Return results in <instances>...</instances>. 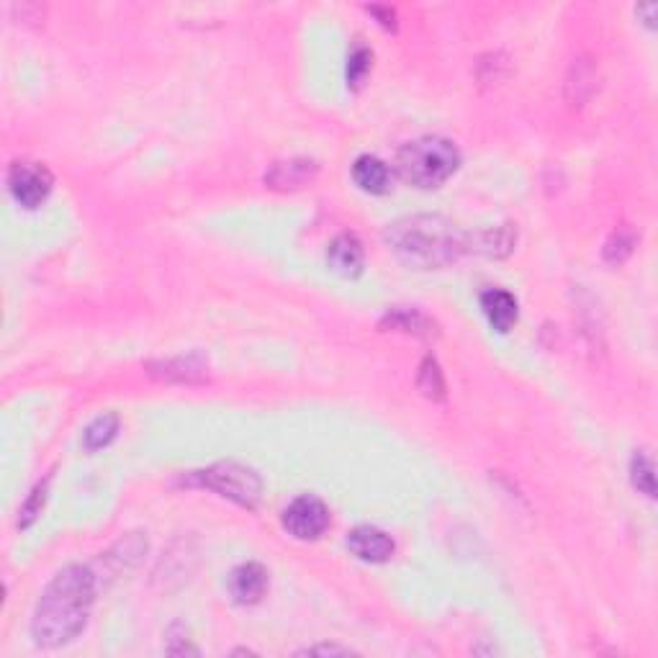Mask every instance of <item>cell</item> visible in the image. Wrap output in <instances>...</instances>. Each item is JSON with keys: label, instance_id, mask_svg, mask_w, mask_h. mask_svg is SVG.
<instances>
[{"label": "cell", "instance_id": "16", "mask_svg": "<svg viewBox=\"0 0 658 658\" xmlns=\"http://www.w3.org/2000/svg\"><path fill=\"white\" fill-rule=\"evenodd\" d=\"M116 432H119V414L116 412L98 414L83 432L85 450H88V453H96V450L106 448V445L114 443Z\"/></svg>", "mask_w": 658, "mask_h": 658}, {"label": "cell", "instance_id": "4", "mask_svg": "<svg viewBox=\"0 0 658 658\" xmlns=\"http://www.w3.org/2000/svg\"><path fill=\"white\" fill-rule=\"evenodd\" d=\"M183 484L214 489L216 494H222V497L232 499L234 504L247 509L258 507L260 497H263V479L252 468L234 461L216 463V466L206 468V471L188 473Z\"/></svg>", "mask_w": 658, "mask_h": 658}, {"label": "cell", "instance_id": "19", "mask_svg": "<svg viewBox=\"0 0 658 658\" xmlns=\"http://www.w3.org/2000/svg\"><path fill=\"white\" fill-rule=\"evenodd\" d=\"M633 250H635L633 229L617 227L615 232L610 234V240L605 242V250H602V255H605L607 263L620 265V263H625L630 255H633Z\"/></svg>", "mask_w": 658, "mask_h": 658}, {"label": "cell", "instance_id": "18", "mask_svg": "<svg viewBox=\"0 0 658 658\" xmlns=\"http://www.w3.org/2000/svg\"><path fill=\"white\" fill-rule=\"evenodd\" d=\"M630 479L638 491H643L646 497H656V476H653V461L646 450H635L633 461H630Z\"/></svg>", "mask_w": 658, "mask_h": 658}, {"label": "cell", "instance_id": "3", "mask_svg": "<svg viewBox=\"0 0 658 658\" xmlns=\"http://www.w3.org/2000/svg\"><path fill=\"white\" fill-rule=\"evenodd\" d=\"M461 150L445 137H419L407 142L396 155V170L417 188H437L458 170Z\"/></svg>", "mask_w": 658, "mask_h": 658}, {"label": "cell", "instance_id": "22", "mask_svg": "<svg viewBox=\"0 0 658 658\" xmlns=\"http://www.w3.org/2000/svg\"><path fill=\"white\" fill-rule=\"evenodd\" d=\"M373 13H376V16H381V24L383 26H389V29H394V11H391V8H381V6H373L371 8Z\"/></svg>", "mask_w": 658, "mask_h": 658}, {"label": "cell", "instance_id": "7", "mask_svg": "<svg viewBox=\"0 0 658 658\" xmlns=\"http://www.w3.org/2000/svg\"><path fill=\"white\" fill-rule=\"evenodd\" d=\"M152 378L168 383H201L209 376V363L201 353H188V355H175V358L155 360L147 365Z\"/></svg>", "mask_w": 658, "mask_h": 658}, {"label": "cell", "instance_id": "11", "mask_svg": "<svg viewBox=\"0 0 658 658\" xmlns=\"http://www.w3.org/2000/svg\"><path fill=\"white\" fill-rule=\"evenodd\" d=\"M319 173V165L309 157H291V160L276 162L270 173L265 175V183L278 191H294V188H304L306 183H312Z\"/></svg>", "mask_w": 658, "mask_h": 658}, {"label": "cell", "instance_id": "21", "mask_svg": "<svg viewBox=\"0 0 658 658\" xmlns=\"http://www.w3.org/2000/svg\"><path fill=\"white\" fill-rule=\"evenodd\" d=\"M47 486H49V476L42 481V484H36V489L31 491L29 499L21 507V517H18V527H29L36 517L42 515L44 502H47Z\"/></svg>", "mask_w": 658, "mask_h": 658}, {"label": "cell", "instance_id": "13", "mask_svg": "<svg viewBox=\"0 0 658 658\" xmlns=\"http://www.w3.org/2000/svg\"><path fill=\"white\" fill-rule=\"evenodd\" d=\"M381 327L396 329V332H407V335L414 337L437 335V324L432 322L427 314H422L419 309H409V306H396V309H389L386 317L381 319Z\"/></svg>", "mask_w": 658, "mask_h": 658}, {"label": "cell", "instance_id": "15", "mask_svg": "<svg viewBox=\"0 0 658 658\" xmlns=\"http://www.w3.org/2000/svg\"><path fill=\"white\" fill-rule=\"evenodd\" d=\"M517 242V229L512 224H502V227L486 229V232L471 234V250L484 252L489 258H504L512 252Z\"/></svg>", "mask_w": 658, "mask_h": 658}, {"label": "cell", "instance_id": "2", "mask_svg": "<svg viewBox=\"0 0 658 658\" xmlns=\"http://www.w3.org/2000/svg\"><path fill=\"white\" fill-rule=\"evenodd\" d=\"M383 240L396 258L409 268L435 270L453 265L463 252H471V234L437 214H414L386 227Z\"/></svg>", "mask_w": 658, "mask_h": 658}, {"label": "cell", "instance_id": "14", "mask_svg": "<svg viewBox=\"0 0 658 658\" xmlns=\"http://www.w3.org/2000/svg\"><path fill=\"white\" fill-rule=\"evenodd\" d=\"M353 180L368 193H386L391 188V170L373 155H360L353 165Z\"/></svg>", "mask_w": 658, "mask_h": 658}, {"label": "cell", "instance_id": "17", "mask_svg": "<svg viewBox=\"0 0 658 658\" xmlns=\"http://www.w3.org/2000/svg\"><path fill=\"white\" fill-rule=\"evenodd\" d=\"M419 391L427 396V399L443 401L445 399V376L440 371L435 358H425L419 365V376H417Z\"/></svg>", "mask_w": 658, "mask_h": 658}, {"label": "cell", "instance_id": "20", "mask_svg": "<svg viewBox=\"0 0 658 658\" xmlns=\"http://www.w3.org/2000/svg\"><path fill=\"white\" fill-rule=\"evenodd\" d=\"M371 67H373L371 49L363 47V44H355V49L350 52V57H347V83L353 85V88L363 85V80L368 78Z\"/></svg>", "mask_w": 658, "mask_h": 658}, {"label": "cell", "instance_id": "5", "mask_svg": "<svg viewBox=\"0 0 658 658\" xmlns=\"http://www.w3.org/2000/svg\"><path fill=\"white\" fill-rule=\"evenodd\" d=\"M54 178L42 162H13L8 170V191L24 209H36L52 193Z\"/></svg>", "mask_w": 658, "mask_h": 658}, {"label": "cell", "instance_id": "8", "mask_svg": "<svg viewBox=\"0 0 658 658\" xmlns=\"http://www.w3.org/2000/svg\"><path fill=\"white\" fill-rule=\"evenodd\" d=\"M347 548L355 558L365 563H386L396 551L391 535L373 525L355 527L353 533L347 535Z\"/></svg>", "mask_w": 658, "mask_h": 658}, {"label": "cell", "instance_id": "23", "mask_svg": "<svg viewBox=\"0 0 658 658\" xmlns=\"http://www.w3.org/2000/svg\"><path fill=\"white\" fill-rule=\"evenodd\" d=\"M301 653H350V648H342V646H312L306 648V651Z\"/></svg>", "mask_w": 658, "mask_h": 658}, {"label": "cell", "instance_id": "12", "mask_svg": "<svg viewBox=\"0 0 658 658\" xmlns=\"http://www.w3.org/2000/svg\"><path fill=\"white\" fill-rule=\"evenodd\" d=\"M481 309L497 332H509L517 322V299L504 288H486L481 294Z\"/></svg>", "mask_w": 658, "mask_h": 658}, {"label": "cell", "instance_id": "9", "mask_svg": "<svg viewBox=\"0 0 658 658\" xmlns=\"http://www.w3.org/2000/svg\"><path fill=\"white\" fill-rule=\"evenodd\" d=\"M327 265L342 278H358L365 265L363 242L350 232L337 234L327 247Z\"/></svg>", "mask_w": 658, "mask_h": 658}, {"label": "cell", "instance_id": "6", "mask_svg": "<svg viewBox=\"0 0 658 658\" xmlns=\"http://www.w3.org/2000/svg\"><path fill=\"white\" fill-rule=\"evenodd\" d=\"M283 527L296 540H317L329 527V509L317 497H299L283 509Z\"/></svg>", "mask_w": 658, "mask_h": 658}, {"label": "cell", "instance_id": "10", "mask_svg": "<svg viewBox=\"0 0 658 658\" xmlns=\"http://www.w3.org/2000/svg\"><path fill=\"white\" fill-rule=\"evenodd\" d=\"M268 592V571L255 561H247L229 576V594L237 605H258Z\"/></svg>", "mask_w": 658, "mask_h": 658}, {"label": "cell", "instance_id": "1", "mask_svg": "<svg viewBox=\"0 0 658 658\" xmlns=\"http://www.w3.org/2000/svg\"><path fill=\"white\" fill-rule=\"evenodd\" d=\"M96 602V574L83 563H70L54 576L36 602L31 617V635L42 648H60L72 643L88 625Z\"/></svg>", "mask_w": 658, "mask_h": 658}]
</instances>
